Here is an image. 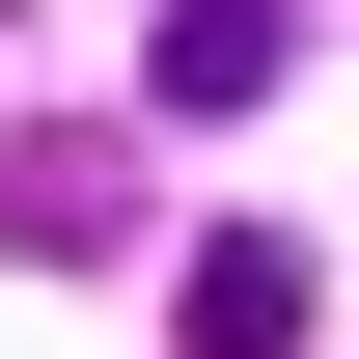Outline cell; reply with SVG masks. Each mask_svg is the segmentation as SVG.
<instances>
[{
    "instance_id": "cell-1",
    "label": "cell",
    "mask_w": 359,
    "mask_h": 359,
    "mask_svg": "<svg viewBox=\"0 0 359 359\" xmlns=\"http://www.w3.org/2000/svg\"><path fill=\"white\" fill-rule=\"evenodd\" d=\"M0 249H28V276L138 249V138H0Z\"/></svg>"
},
{
    "instance_id": "cell-3",
    "label": "cell",
    "mask_w": 359,
    "mask_h": 359,
    "mask_svg": "<svg viewBox=\"0 0 359 359\" xmlns=\"http://www.w3.org/2000/svg\"><path fill=\"white\" fill-rule=\"evenodd\" d=\"M194 359H304V249H276V222L194 249Z\"/></svg>"
},
{
    "instance_id": "cell-2",
    "label": "cell",
    "mask_w": 359,
    "mask_h": 359,
    "mask_svg": "<svg viewBox=\"0 0 359 359\" xmlns=\"http://www.w3.org/2000/svg\"><path fill=\"white\" fill-rule=\"evenodd\" d=\"M304 83V0H166V111H276Z\"/></svg>"
}]
</instances>
